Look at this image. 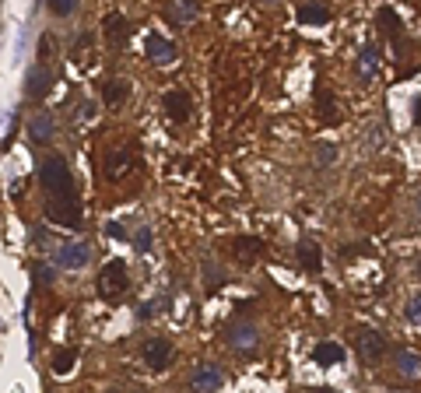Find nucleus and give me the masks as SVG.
Instances as JSON below:
<instances>
[{
	"label": "nucleus",
	"mask_w": 421,
	"mask_h": 393,
	"mask_svg": "<svg viewBox=\"0 0 421 393\" xmlns=\"http://www.w3.org/2000/svg\"><path fill=\"white\" fill-rule=\"evenodd\" d=\"M46 218L53 225H64V228H81V200H77L74 187L56 190L46 197Z\"/></svg>",
	"instance_id": "f257e3e1"
},
{
	"label": "nucleus",
	"mask_w": 421,
	"mask_h": 393,
	"mask_svg": "<svg viewBox=\"0 0 421 393\" xmlns=\"http://www.w3.org/2000/svg\"><path fill=\"white\" fill-rule=\"evenodd\" d=\"M95 288H99L102 298H119V295H127V288H130L127 263H123V260H106V267L99 270Z\"/></svg>",
	"instance_id": "f03ea898"
},
{
	"label": "nucleus",
	"mask_w": 421,
	"mask_h": 393,
	"mask_svg": "<svg viewBox=\"0 0 421 393\" xmlns=\"http://www.w3.org/2000/svg\"><path fill=\"white\" fill-rule=\"evenodd\" d=\"M354 351L358 358H362V366H379L383 355H386V337H383V330L376 326H358L354 330Z\"/></svg>",
	"instance_id": "7ed1b4c3"
},
{
	"label": "nucleus",
	"mask_w": 421,
	"mask_h": 393,
	"mask_svg": "<svg viewBox=\"0 0 421 393\" xmlns=\"http://www.w3.org/2000/svg\"><path fill=\"white\" fill-rule=\"evenodd\" d=\"M39 183L46 187V193H56V190L74 187L67 158H64V155H46V158L39 162Z\"/></svg>",
	"instance_id": "20e7f679"
},
{
	"label": "nucleus",
	"mask_w": 421,
	"mask_h": 393,
	"mask_svg": "<svg viewBox=\"0 0 421 393\" xmlns=\"http://www.w3.org/2000/svg\"><path fill=\"white\" fill-rule=\"evenodd\" d=\"M172 358H176V348H172L169 337H152V341L141 344V361L152 372H165L172 366Z\"/></svg>",
	"instance_id": "39448f33"
},
{
	"label": "nucleus",
	"mask_w": 421,
	"mask_h": 393,
	"mask_svg": "<svg viewBox=\"0 0 421 393\" xmlns=\"http://www.w3.org/2000/svg\"><path fill=\"white\" fill-rule=\"evenodd\" d=\"M56 263L64 270H81L92 263V246L88 243H60L56 246Z\"/></svg>",
	"instance_id": "423d86ee"
},
{
	"label": "nucleus",
	"mask_w": 421,
	"mask_h": 393,
	"mask_svg": "<svg viewBox=\"0 0 421 393\" xmlns=\"http://www.w3.org/2000/svg\"><path fill=\"white\" fill-rule=\"evenodd\" d=\"M102 36H106V43H109L112 49H123L127 39H130V21L119 14V11H109L106 21H102Z\"/></svg>",
	"instance_id": "0eeeda50"
},
{
	"label": "nucleus",
	"mask_w": 421,
	"mask_h": 393,
	"mask_svg": "<svg viewBox=\"0 0 421 393\" xmlns=\"http://www.w3.org/2000/svg\"><path fill=\"white\" fill-rule=\"evenodd\" d=\"M162 106L169 109L172 123H187V119L193 116V99H190V92H183V88H172V92H165Z\"/></svg>",
	"instance_id": "6e6552de"
},
{
	"label": "nucleus",
	"mask_w": 421,
	"mask_h": 393,
	"mask_svg": "<svg viewBox=\"0 0 421 393\" xmlns=\"http://www.w3.org/2000/svg\"><path fill=\"white\" fill-rule=\"evenodd\" d=\"M190 386L193 390H221L225 386V372L215 366V361H200V366L190 372Z\"/></svg>",
	"instance_id": "1a4fd4ad"
},
{
	"label": "nucleus",
	"mask_w": 421,
	"mask_h": 393,
	"mask_svg": "<svg viewBox=\"0 0 421 393\" xmlns=\"http://www.w3.org/2000/svg\"><path fill=\"white\" fill-rule=\"evenodd\" d=\"M144 49H147V60L152 64H158V67H169V64H176V46L165 39V36H147V43H144Z\"/></svg>",
	"instance_id": "9d476101"
},
{
	"label": "nucleus",
	"mask_w": 421,
	"mask_h": 393,
	"mask_svg": "<svg viewBox=\"0 0 421 393\" xmlns=\"http://www.w3.org/2000/svg\"><path fill=\"white\" fill-rule=\"evenodd\" d=\"M228 344L239 351H253L260 344V330L253 323H232L228 326Z\"/></svg>",
	"instance_id": "9b49d317"
},
{
	"label": "nucleus",
	"mask_w": 421,
	"mask_h": 393,
	"mask_svg": "<svg viewBox=\"0 0 421 393\" xmlns=\"http://www.w3.org/2000/svg\"><path fill=\"white\" fill-rule=\"evenodd\" d=\"M49 88H53V74L39 64V67H32L28 71V84H25V92H28V99H46L49 95Z\"/></svg>",
	"instance_id": "f8f14e48"
},
{
	"label": "nucleus",
	"mask_w": 421,
	"mask_h": 393,
	"mask_svg": "<svg viewBox=\"0 0 421 393\" xmlns=\"http://www.w3.org/2000/svg\"><path fill=\"white\" fill-rule=\"evenodd\" d=\"M130 99V81H123V78H109L106 84H102V102L109 106V109H119Z\"/></svg>",
	"instance_id": "ddd939ff"
},
{
	"label": "nucleus",
	"mask_w": 421,
	"mask_h": 393,
	"mask_svg": "<svg viewBox=\"0 0 421 393\" xmlns=\"http://www.w3.org/2000/svg\"><path fill=\"white\" fill-rule=\"evenodd\" d=\"M313 358H316V366L334 369V366H341V361H344V348H341L337 341H323V344H316Z\"/></svg>",
	"instance_id": "4468645a"
},
{
	"label": "nucleus",
	"mask_w": 421,
	"mask_h": 393,
	"mask_svg": "<svg viewBox=\"0 0 421 393\" xmlns=\"http://www.w3.org/2000/svg\"><path fill=\"white\" fill-rule=\"evenodd\" d=\"M130 169H134V155H130L127 147L112 151V155L106 158V176H109V179H123Z\"/></svg>",
	"instance_id": "2eb2a0df"
},
{
	"label": "nucleus",
	"mask_w": 421,
	"mask_h": 393,
	"mask_svg": "<svg viewBox=\"0 0 421 393\" xmlns=\"http://www.w3.org/2000/svg\"><path fill=\"white\" fill-rule=\"evenodd\" d=\"M295 253H298V263H302L309 274H320V270H323V257H320V246L313 243V239H302Z\"/></svg>",
	"instance_id": "dca6fc26"
},
{
	"label": "nucleus",
	"mask_w": 421,
	"mask_h": 393,
	"mask_svg": "<svg viewBox=\"0 0 421 393\" xmlns=\"http://www.w3.org/2000/svg\"><path fill=\"white\" fill-rule=\"evenodd\" d=\"M232 253L243 260V263H253L260 253H263V239H253V235H243V239H235L232 243Z\"/></svg>",
	"instance_id": "f3484780"
},
{
	"label": "nucleus",
	"mask_w": 421,
	"mask_h": 393,
	"mask_svg": "<svg viewBox=\"0 0 421 393\" xmlns=\"http://www.w3.org/2000/svg\"><path fill=\"white\" fill-rule=\"evenodd\" d=\"M53 130H56V123H53L49 112H36L28 119V137L32 141H53Z\"/></svg>",
	"instance_id": "a211bd4d"
},
{
	"label": "nucleus",
	"mask_w": 421,
	"mask_h": 393,
	"mask_svg": "<svg viewBox=\"0 0 421 393\" xmlns=\"http://www.w3.org/2000/svg\"><path fill=\"white\" fill-rule=\"evenodd\" d=\"M376 74H379V49L376 46H365L362 53H358V78L372 81Z\"/></svg>",
	"instance_id": "6ab92c4d"
},
{
	"label": "nucleus",
	"mask_w": 421,
	"mask_h": 393,
	"mask_svg": "<svg viewBox=\"0 0 421 393\" xmlns=\"http://www.w3.org/2000/svg\"><path fill=\"white\" fill-rule=\"evenodd\" d=\"M394 366H397V372L407 376V379H418V376H421V358H418L414 351H397V355H394Z\"/></svg>",
	"instance_id": "aec40b11"
},
{
	"label": "nucleus",
	"mask_w": 421,
	"mask_h": 393,
	"mask_svg": "<svg viewBox=\"0 0 421 393\" xmlns=\"http://www.w3.org/2000/svg\"><path fill=\"white\" fill-rule=\"evenodd\" d=\"M197 0H172V8H169V14H172V21L176 25H190L193 18H197Z\"/></svg>",
	"instance_id": "412c9836"
},
{
	"label": "nucleus",
	"mask_w": 421,
	"mask_h": 393,
	"mask_svg": "<svg viewBox=\"0 0 421 393\" xmlns=\"http://www.w3.org/2000/svg\"><path fill=\"white\" fill-rule=\"evenodd\" d=\"M326 8L323 4H302L298 8V25H326Z\"/></svg>",
	"instance_id": "4be33fe9"
},
{
	"label": "nucleus",
	"mask_w": 421,
	"mask_h": 393,
	"mask_svg": "<svg viewBox=\"0 0 421 393\" xmlns=\"http://www.w3.org/2000/svg\"><path fill=\"white\" fill-rule=\"evenodd\" d=\"M200 274H204V288H207V291H215V288L225 281V270H221L215 260H204V263H200Z\"/></svg>",
	"instance_id": "5701e85b"
},
{
	"label": "nucleus",
	"mask_w": 421,
	"mask_h": 393,
	"mask_svg": "<svg viewBox=\"0 0 421 393\" xmlns=\"http://www.w3.org/2000/svg\"><path fill=\"white\" fill-rule=\"evenodd\" d=\"M376 25H379V28H383V32H386L389 39H394V43L400 39V21H397V14L389 11V8H383V11L376 14Z\"/></svg>",
	"instance_id": "b1692460"
},
{
	"label": "nucleus",
	"mask_w": 421,
	"mask_h": 393,
	"mask_svg": "<svg viewBox=\"0 0 421 393\" xmlns=\"http://www.w3.org/2000/svg\"><path fill=\"white\" fill-rule=\"evenodd\" d=\"M74 361H77V355H74L71 348L53 351V372H56V376H67V372L74 369Z\"/></svg>",
	"instance_id": "393cba45"
},
{
	"label": "nucleus",
	"mask_w": 421,
	"mask_h": 393,
	"mask_svg": "<svg viewBox=\"0 0 421 393\" xmlns=\"http://www.w3.org/2000/svg\"><path fill=\"white\" fill-rule=\"evenodd\" d=\"M316 106H320L316 112H320L323 123H337V106H334V95H330V92H320Z\"/></svg>",
	"instance_id": "a878e982"
},
{
	"label": "nucleus",
	"mask_w": 421,
	"mask_h": 393,
	"mask_svg": "<svg viewBox=\"0 0 421 393\" xmlns=\"http://www.w3.org/2000/svg\"><path fill=\"white\" fill-rule=\"evenodd\" d=\"M77 8H81V0H49V11L56 18H71Z\"/></svg>",
	"instance_id": "bb28decb"
},
{
	"label": "nucleus",
	"mask_w": 421,
	"mask_h": 393,
	"mask_svg": "<svg viewBox=\"0 0 421 393\" xmlns=\"http://www.w3.org/2000/svg\"><path fill=\"white\" fill-rule=\"evenodd\" d=\"M404 320H407L411 326H421V291H418V295H411L407 309H404Z\"/></svg>",
	"instance_id": "cd10ccee"
},
{
	"label": "nucleus",
	"mask_w": 421,
	"mask_h": 393,
	"mask_svg": "<svg viewBox=\"0 0 421 393\" xmlns=\"http://www.w3.org/2000/svg\"><path fill=\"white\" fill-rule=\"evenodd\" d=\"M134 246H137V253H152V228L147 225H141L134 232Z\"/></svg>",
	"instance_id": "c85d7f7f"
},
{
	"label": "nucleus",
	"mask_w": 421,
	"mask_h": 393,
	"mask_svg": "<svg viewBox=\"0 0 421 393\" xmlns=\"http://www.w3.org/2000/svg\"><path fill=\"white\" fill-rule=\"evenodd\" d=\"M316 158H320V165H330V162L337 158V147H334V144H323V147L316 151Z\"/></svg>",
	"instance_id": "c756f323"
},
{
	"label": "nucleus",
	"mask_w": 421,
	"mask_h": 393,
	"mask_svg": "<svg viewBox=\"0 0 421 393\" xmlns=\"http://www.w3.org/2000/svg\"><path fill=\"white\" fill-rule=\"evenodd\" d=\"M32 274H36V281H43V285H53V267H43V263H36V267H32Z\"/></svg>",
	"instance_id": "7c9ffc66"
},
{
	"label": "nucleus",
	"mask_w": 421,
	"mask_h": 393,
	"mask_svg": "<svg viewBox=\"0 0 421 393\" xmlns=\"http://www.w3.org/2000/svg\"><path fill=\"white\" fill-rule=\"evenodd\" d=\"M46 60H49V39L43 36L39 39V64H46Z\"/></svg>",
	"instance_id": "2f4dec72"
},
{
	"label": "nucleus",
	"mask_w": 421,
	"mask_h": 393,
	"mask_svg": "<svg viewBox=\"0 0 421 393\" xmlns=\"http://www.w3.org/2000/svg\"><path fill=\"white\" fill-rule=\"evenodd\" d=\"M418 278H421V260H418Z\"/></svg>",
	"instance_id": "473e14b6"
}]
</instances>
